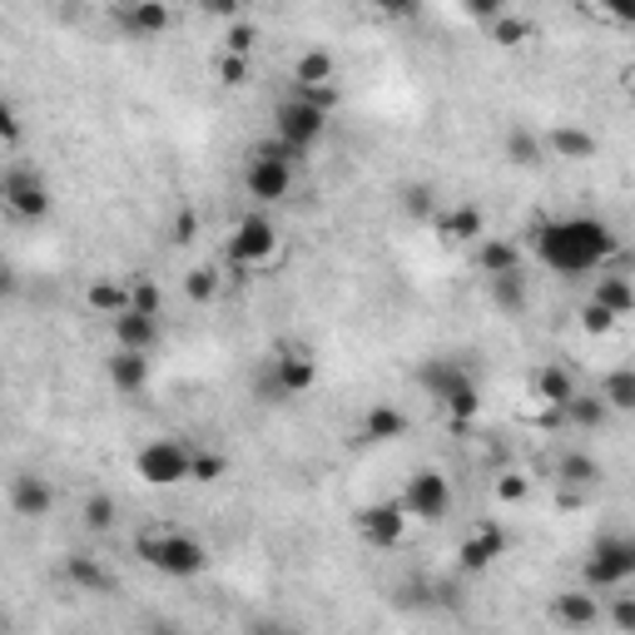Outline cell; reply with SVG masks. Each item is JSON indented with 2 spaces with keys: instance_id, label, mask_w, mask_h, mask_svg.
I'll return each mask as SVG.
<instances>
[{
  "instance_id": "37",
  "label": "cell",
  "mask_w": 635,
  "mask_h": 635,
  "mask_svg": "<svg viewBox=\"0 0 635 635\" xmlns=\"http://www.w3.org/2000/svg\"><path fill=\"white\" fill-rule=\"evenodd\" d=\"M581 327L591 337H605V333H615V327H621V318H615L611 308H601V303H591V298H585V303H581Z\"/></svg>"
},
{
  "instance_id": "14",
  "label": "cell",
  "mask_w": 635,
  "mask_h": 635,
  "mask_svg": "<svg viewBox=\"0 0 635 635\" xmlns=\"http://www.w3.org/2000/svg\"><path fill=\"white\" fill-rule=\"evenodd\" d=\"M6 502L10 516H20V521H45L55 512V482L40 472H15L6 486Z\"/></svg>"
},
{
  "instance_id": "40",
  "label": "cell",
  "mask_w": 635,
  "mask_h": 635,
  "mask_svg": "<svg viewBox=\"0 0 635 635\" xmlns=\"http://www.w3.org/2000/svg\"><path fill=\"white\" fill-rule=\"evenodd\" d=\"M254 45H258V30L248 25V20H234L228 25V35H224V55H254Z\"/></svg>"
},
{
  "instance_id": "42",
  "label": "cell",
  "mask_w": 635,
  "mask_h": 635,
  "mask_svg": "<svg viewBox=\"0 0 635 635\" xmlns=\"http://www.w3.org/2000/svg\"><path fill=\"white\" fill-rule=\"evenodd\" d=\"M526 492H531V486H526V476H516V472H506L502 482H496V496H502L506 506H512V502H526Z\"/></svg>"
},
{
  "instance_id": "38",
  "label": "cell",
  "mask_w": 635,
  "mask_h": 635,
  "mask_svg": "<svg viewBox=\"0 0 635 635\" xmlns=\"http://www.w3.org/2000/svg\"><path fill=\"white\" fill-rule=\"evenodd\" d=\"M218 85H228V89H238V85H248L254 79V60H244V55H218Z\"/></svg>"
},
{
  "instance_id": "22",
  "label": "cell",
  "mask_w": 635,
  "mask_h": 635,
  "mask_svg": "<svg viewBox=\"0 0 635 635\" xmlns=\"http://www.w3.org/2000/svg\"><path fill=\"white\" fill-rule=\"evenodd\" d=\"M85 308L109 323V318H119L129 308V283H125V278H115V273L89 278V283H85Z\"/></svg>"
},
{
  "instance_id": "36",
  "label": "cell",
  "mask_w": 635,
  "mask_h": 635,
  "mask_svg": "<svg viewBox=\"0 0 635 635\" xmlns=\"http://www.w3.org/2000/svg\"><path fill=\"white\" fill-rule=\"evenodd\" d=\"M218 288H224V278H218V268H189L184 278V293L194 298V303H214Z\"/></svg>"
},
{
  "instance_id": "29",
  "label": "cell",
  "mask_w": 635,
  "mask_h": 635,
  "mask_svg": "<svg viewBox=\"0 0 635 635\" xmlns=\"http://www.w3.org/2000/svg\"><path fill=\"white\" fill-rule=\"evenodd\" d=\"M486 293H492V303L502 308V313H521V308L531 303V288H526L521 268H516V273H502V278H486Z\"/></svg>"
},
{
  "instance_id": "4",
  "label": "cell",
  "mask_w": 635,
  "mask_h": 635,
  "mask_svg": "<svg viewBox=\"0 0 635 635\" xmlns=\"http://www.w3.org/2000/svg\"><path fill=\"white\" fill-rule=\"evenodd\" d=\"M134 551L149 571L169 575V581H194L208 566V546L198 536L179 531V526H149V531H139Z\"/></svg>"
},
{
  "instance_id": "43",
  "label": "cell",
  "mask_w": 635,
  "mask_h": 635,
  "mask_svg": "<svg viewBox=\"0 0 635 635\" xmlns=\"http://www.w3.org/2000/svg\"><path fill=\"white\" fill-rule=\"evenodd\" d=\"M635 625V595L615 591V631H631Z\"/></svg>"
},
{
  "instance_id": "12",
  "label": "cell",
  "mask_w": 635,
  "mask_h": 635,
  "mask_svg": "<svg viewBox=\"0 0 635 635\" xmlns=\"http://www.w3.org/2000/svg\"><path fill=\"white\" fill-rule=\"evenodd\" d=\"M506 551H512V531H506L502 521H476L472 531L462 536V546H456V571L482 575V571H492Z\"/></svg>"
},
{
  "instance_id": "21",
  "label": "cell",
  "mask_w": 635,
  "mask_h": 635,
  "mask_svg": "<svg viewBox=\"0 0 635 635\" xmlns=\"http://www.w3.org/2000/svg\"><path fill=\"white\" fill-rule=\"evenodd\" d=\"M115 25H125L134 40H154V35H164V30L174 25V10L159 6V0H139V6L115 10Z\"/></svg>"
},
{
  "instance_id": "30",
  "label": "cell",
  "mask_w": 635,
  "mask_h": 635,
  "mask_svg": "<svg viewBox=\"0 0 635 635\" xmlns=\"http://www.w3.org/2000/svg\"><path fill=\"white\" fill-rule=\"evenodd\" d=\"M556 482H566V486H595V482H601V462H595V456H585V452H561V456H556Z\"/></svg>"
},
{
  "instance_id": "32",
  "label": "cell",
  "mask_w": 635,
  "mask_h": 635,
  "mask_svg": "<svg viewBox=\"0 0 635 635\" xmlns=\"http://www.w3.org/2000/svg\"><path fill=\"white\" fill-rule=\"evenodd\" d=\"M561 412H566V422H571V427H581V432H591V427H601L605 417H611V412H605V402H601V397H595V392H575L571 402L561 407Z\"/></svg>"
},
{
  "instance_id": "13",
  "label": "cell",
  "mask_w": 635,
  "mask_h": 635,
  "mask_svg": "<svg viewBox=\"0 0 635 635\" xmlns=\"http://www.w3.org/2000/svg\"><path fill=\"white\" fill-rule=\"evenodd\" d=\"M353 526L373 551H392V546H402V536H407V516L392 496H387V502H367L363 512L353 516Z\"/></svg>"
},
{
  "instance_id": "9",
  "label": "cell",
  "mask_w": 635,
  "mask_h": 635,
  "mask_svg": "<svg viewBox=\"0 0 635 635\" xmlns=\"http://www.w3.org/2000/svg\"><path fill=\"white\" fill-rule=\"evenodd\" d=\"M318 377H323V367H318V353L303 343H278L273 357H268V373H263V392L268 402H293V397H308L318 387Z\"/></svg>"
},
{
  "instance_id": "17",
  "label": "cell",
  "mask_w": 635,
  "mask_h": 635,
  "mask_svg": "<svg viewBox=\"0 0 635 635\" xmlns=\"http://www.w3.org/2000/svg\"><path fill=\"white\" fill-rule=\"evenodd\" d=\"M551 621L561 625V631H591V625L601 621V595L585 591V585H571V591H561L551 601Z\"/></svg>"
},
{
  "instance_id": "24",
  "label": "cell",
  "mask_w": 635,
  "mask_h": 635,
  "mask_svg": "<svg viewBox=\"0 0 635 635\" xmlns=\"http://www.w3.org/2000/svg\"><path fill=\"white\" fill-rule=\"evenodd\" d=\"M333 75H337V60H333V50H303L298 55V65H293V89H323V85H333Z\"/></svg>"
},
{
  "instance_id": "20",
  "label": "cell",
  "mask_w": 635,
  "mask_h": 635,
  "mask_svg": "<svg viewBox=\"0 0 635 635\" xmlns=\"http://www.w3.org/2000/svg\"><path fill=\"white\" fill-rule=\"evenodd\" d=\"M149 373H154V367H149V353H109L105 357V377H109V387H115L119 397H139L149 387Z\"/></svg>"
},
{
  "instance_id": "34",
  "label": "cell",
  "mask_w": 635,
  "mask_h": 635,
  "mask_svg": "<svg viewBox=\"0 0 635 635\" xmlns=\"http://www.w3.org/2000/svg\"><path fill=\"white\" fill-rule=\"evenodd\" d=\"M228 472V456L214 446H194V462H189V482H218Z\"/></svg>"
},
{
  "instance_id": "44",
  "label": "cell",
  "mask_w": 635,
  "mask_h": 635,
  "mask_svg": "<svg viewBox=\"0 0 635 635\" xmlns=\"http://www.w3.org/2000/svg\"><path fill=\"white\" fill-rule=\"evenodd\" d=\"M189 234H194V208H184V214L174 218V244H189Z\"/></svg>"
},
{
  "instance_id": "11",
  "label": "cell",
  "mask_w": 635,
  "mask_h": 635,
  "mask_svg": "<svg viewBox=\"0 0 635 635\" xmlns=\"http://www.w3.org/2000/svg\"><path fill=\"white\" fill-rule=\"evenodd\" d=\"M189 462H194V446L189 442H179V437H149L134 452V476L144 486L174 492V486L189 482Z\"/></svg>"
},
{
  "instance_id": "47",
  "label": "cell",
  "mask_w": 635,
  "mask_h": 635,
  "mask_svg": "<svg viewBox=\"0 0 635 635\" xmlns=\"http://www.w3.org/2000/svg\"><path fill=\"white\" fill-rule=\"evenodd\" d=\"M0 387H6V363H0Z\"/></svg>"
},
{
  "instance_id": "6",
  "label": "cell",
  "mask_w": 635,
  "mask_h": 635,
  "mask_svg": "<svg viewBox=\"0 0 635 635\" xmlns=\"http://www.w3.org/2000/svg\"><path fill=\"white\" fill-rule=\"evenodd\" d=\"M635 575V541L625 531H605L591 541V551H585L581 561V585L595 595H615L625 591Z\"/></svg>"
},
{
  "instance_id": "10",
  "label": "cell",
  "mask_w": 635,
  "mask_h": 635,
  "mask_svg": "<svg viewBox=\"0 0 635 635\" xmlns=\"http://www.w3.org/2000/svg\"><path fill=\"white\" fill-rule=\"evenodd\" d=\"M0 208L20 224H40L55 208V189L35 164H10L0 169Z\"/></svg>"
},
{
  "instance_id": "1",
  "label": "cell",
  "mask_w": 635,
  "mask_h": 635,
  "mask_svg": "<svg viewBox=\"0 0 635 635\" xmlns=\"http://www.w3.org/2000/svg\"><path fill=\"white\" fill-rule=\"evenodd\" d=\"M531 248H536L546 273L585 278V273H601V268L621 254V238H615V228L595 214H561V218H546V224L536 228Z\"/></svg>"
},
{
  "instance_id": "7",
  "label": "cell",
  "mask_w": 635,
  "mask_h": 635,
  "mask_svg": "<svg viewBox=\"0 0 635 635\" xmlns=\"http://www.w3.org/2000/svg\"><path fill=\"white\" fill-rule=\"evenodd\" d=\"M397 506H402V516H407V526H437V521H446L452 516V506H456V486H452V476L442 472V466H417L412 476L402 482V492L392 496Z\"/></svg>"
},
{
  "instance_id": "31",
  "label": "cell",
  "mask_w": 635,
  "mask_h": 635,
  "mask_svg": "<svg viewBox=\"0 0 635 635\" xmlns=\"http://www.w3.org/2000/svg\"><path fill=\"white\" fill-rule=\"evenodd\" d=\"M125 283H129V308H134V313L164 318V288H159L154 278H149V273H129Z\"/></svg>"
},
{
  "instance_id": "23",
  "label": "cell",
  "mask_w": 635,
  "mask_h": 635,
  "mask_svg": "<svg viewBox=\"0 0 635 635\" xmlns=\"http://www.w3.org/2000/svg\"><path fill=\"white\" fill-rule=\"evenodd\" d=\"M541 154H556V159H566V164H581V159L595 154V134L581 125H556L551 134L541 139Z\"/></svg>"
},
{
  "instance_id": "28",
  "label": "cell",
  "mask_w": 635,
  "mask_h": 635,
  "mask_svg": "<svg viewBox=\"0 0 635 635\" xmlns=\"http://www.w3.org/2000/svg\"><path fill=\"white\" fill-rule=\"evenodd\" d=\"M591 303L611 308L615 318H631V308H635V288H631V278H625V273H605V278H595Z\"/></svg>"
},
{
  "instance_id": "8",
  "label": "cell",
  "mask_w": 635,
  "mask_h": 635,
  "mask_svg": "<svg viewBox=\"0 0 635 635\" xmlns=\"http://www.w3.org/2000/svg\"><path fill=\"white\" fill-rule=\"evenodd\" d=\"M278 248H283V238H278V224L263 214V208H248V214H238L234 228H228V238H224V258L238 268V273L268 268L278 258Z\"/></svg>"
},
{
  "instance_id": "18",
  "label": "cell",
  "mask_w": 635,
  "mask_h": 635,
  "mask_svg": "<svg viewBox=\"0 0 635 635\" xmlns=\"http://www.w3.org/2000/svg\"><path fill=\"white\" fill-rule=\"evenodd\" d=\"M432 224L437 234L446 238V244H476V238L486 234V214L476 204H446V208H432Z\"/></svg>"
},
{
  "instance_id": "16",
  "label": "cell",
  "mask_w": 635,
  "mask_h": 635,
  "mask_svg": "<svg viewBox=\"0 0 635 635\" xmlns=\"http://www.w3.org/2000/svg\"><path fill=\"white\" fill-rule=\"evenodd\" d=\"M472 268L482 278L516 273V268H521V244H516V238H502V234H482L472 244Z\"/></svg>"
},
{
  "instance_id": "5",
  "label": "cell",
  "mask_w": 635,
  "mask_h": 635,
  "mask_svg": "<svg viewBox=\"0 0 635 635\" xmlns=\"http://www.w3.org/2000/svg\"><path fill=\"white\" fill-rule=\"evenodd\" d=\"M298 159L293 154H283V149L273 144V139H263V144H254L248 149V159H244V174H238V184H244V194L254 198V208H273V204H283V198H293V189H298Z\"/></svg>"
},
{
  "instance_id": "45",
  "label": "cell",
  "mask_w": 635,
  "mask_h": 635,
  "mask_svg": "<svg viewBox=\"0 0 635 635\" xmlns=\"http://www.w3.org/2000/svg\"><path fill=\"white\" fill-rule=\"evenodd\" d=\"M248 635H293V631H288L283 621H254V625H248Z\"/></svg>"
},
{
  "instance_id": "26",
  "label": "cell",
  "mask_w": 635,
  "mask_h": 635,
  "mask_svg": "<svg viewBox=\"0 0 635 635\" xmlns=\"http://www.w3.org/2000/svg\"><path fill=\"white\" fill-rule=\"evenodd\" d=\"M65 575H69V585H79V595H105L109 585V571L99 566V556H89V551H75V556H65Z\"/></svg>"
},
{
  "instance_id": "39",
  "label": "cell",
  "mask_w": 635,
  "mask_h": 635,
  "mask_svg": "<svg viewBox=\"0 0 635 635\" xmlns=\"http://www.w3.org/2000/svg\"><path fill=\"white\" fill-rule=\"evenodd\" d=\"M531 35V20L516 15V10H502L496 15V45H521V40Z\"/></svg>"
},
{
  "instance_id": "41",
  "label": "cell",
  "mask_w": 635,
  "mask_h": 635,
  "mask_svg": "<svg viewBox=\"0 0 635 635\" xmlns=\"http://www.w3.org/2000/svg\"><path fill=\"white\" fill-rule=\"evenodd\" d=\"M15 139H20V115H15V105H6V99H0V154H6V149H15Z\"/></svg>"
},
{
  "instance_id": "33",
  "label": "cell",
  "mask_w": 635,
  "mask_h": 635,
  "mask_svg": "<svg viewBox=\"0 0 635 635\" xmlns=\"http://www.w3.org/2000/svg\"><path fill=\"white\" fill-rule=\"evenodd\" d=\"M506 159H512V164H521V169H536L541 164V139L531 134V129H512V134H506Z\"/></svg>"
},
{
  "instance_id": "35",
  "label": "cell",
  "mask_w": 635,
  "mask_h": 635,
  "mask_svg": "<svg viewBox=\"0 0 635 635\" xmlns=\"http://www.w3.org/2000/svg\"><path fill=\"white\" fill-rule=\"evenodd\" d=\"M79 516H85V526H89V531H109V526H115V516H119V506H115V496L95 492V496H85V506H79Z\"/></svg>"
},
{
  "instance_id": "15",
  "label": "cell",
  "mask_w": 635,
  "mask_h": 635,
  "mask_svg": "<svg viewBox=\"0 0 635 635\" xmlns=\"http://www.w3.org/2000/svg\"><path fill=\"white\" fill-rule=\"evenodd\" d=\"M109 333H115L119 353H154L159 337H164V323H159V318H149V313L125 308L119 318H109Z\"/></svg>"
},
{
  "instance_id": "3",
  "label": "cell",
  "mask_w": 635,
  "mask_h": 635,
  "mask_svg": "<svg viewBox=\"0 0 635 635\" xmlns=\"http://www.w3.org/2000/svg\"><path fill=\"white\" fill-rule=\"evenodd\" d=\"M417 387L432 397V407L446 422L466 427L482 417V383H476V373L462 357H427V363L417 367Z\"/></svg>"
},
{
  "instance_id": "19",
  "label": "cell",
  "mask_w": 635,
  "mask_h": 635,
  "mask_svg": "<svg viewBox=\"0 0 635 635\" xmlns=\"http://www.w3.org/2000/svg\"><path fill=\"white\" fill-rule=\"evenodd\" d=\"M407 412L397 402H373L363 417H357V442H373V446H383V442H397V437H407Z\"/></svg>"
},
{
  "instance_id": "2",
  "label": "cell",
  "mask_w": 635,
  "mask_h": 635,
  "mask_svg": "<svg viewBox=\"0 0 635 635\" xmlns=\"http://www.w3.org/2000/svg\"><path fill=\"white\" fill-rule=\"evenodd\" d=\"M333 109H337V89L333 85H323V89H288V95L273 105V134H268V139H273L283 154H293L298 164H303V159L323 144Z\"/></svg>"
},
{
  "instance_id": "25",
  "label": "cell",
  "mask_w": 635,
  "mask_h": 635,
  "mask_svg": "<svg viewBox=\"0 0 635 635\" xmlns=\"http://www.w3.org/2000/svg\"><path fill=\"white\" fill-rule=\"evenodd\" d=\"M575 392H581V387H575L571 367H561V363H546L541 373H536V397H541V402L551 407V412H561V407L571 402Z\"/></svg>"
},
{
  "instance_id": "27",
  "label": "cell",
  "mask_w": 635,
  "mask_h": 635,
  "mask_svg": "<svg viewBox=\"0 0 635 635\" xmlns=\"http://www.w3.org/2000/svg\"><path fill=\"white\" fill-rule=\"evenodd\" d=\"M595 397L605 402V412H631L635 407V367H611L595 387Z\"/></svg>"
},
{
  "instance_id": "46",
  "label": "cell",
  "mask_w": 635,
  "mask_h": 635,
  "mask_svg": "<svg viewBox=\"0 0 635 635\" xmlns=\"http://www.w3.org/2000/svg\"><path fill=\"white\" fill-rule=\"evenodd\" d=\"M0 293H15V273L10 268H0Z\"/></svg>"
}]
</instances>
